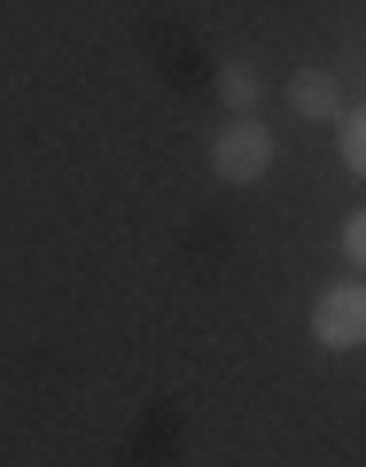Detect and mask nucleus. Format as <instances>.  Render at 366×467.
Here are the masks:
<instances>
[{
    "label": "nucleus",
    "mask_w": 366,
    "mask_h": 467,
    "mask_svg": "<svg viewBox=\"0 0 366 467\" xmlns=\"http://www.w3.org/2000/svg\"><path fill=\"white\" fill-rule=\"evenodd\" d=\"M312 343L319 350H359L366 343V281H335L312 304Z\"/></svg>",
    "instance_id": "nucleus-2"
},
{
    "label": "nucleus",
    "mask_w": 366,
    "mask_h": 467,
    "mask_svg": "<svg viewBox=\"0 0 366 467\" xmlns=\"http://www.w3.org/2000/svg\"><path fill=\"white\" fill-rule=\"evenodd\" d=\"M343 257L366 273V211H350V218H343Z\"/></svg>",
    "instance_id": "nucleus-6"
},
{
    "label": "nucleus",
    "mask_w": 366,
    "mask_h": 467,
    "mask_svg": "<svg viewBox=\"0 0 366 467\" xmlns=\"http://www.w3.org/2000/svg\"><path fill=\"white\" fill-rule=\"evenodd\" d=\"M211 171L234 187H250L273 171V125H257V117H226V133L211 140Z\"/></svg>",
    "instance_id": "nucleus-1"
},
{
    "label": "nucleus",
    "mask_w": 366,
    "mask_h": 467,
    "mask_svg": "<svg viewBox=\"0 0 366 467\" xmlns=\"http://www.w3.org/2000/svg\"><path fill=\"white\" fill-rule=\"evenodd\" d=\"M218 94H226L234 117H250V109H257V70H250V63H226V70H218Z\"/></svg>",
    "instance_id": "nucleus-4"
},
{
    "label": "nucleus",
    "mask_w": 366,
    "mask_h": 467,
    "mask_svg": "<svg viewBox=\"0 0 366 467\" xmlns=\"http://www.w3.org/2000/svg\"><path fill=\"white\" fill-rule=\"evenodd\" d=\"M335 140H343V171L366 180V109H343V133H335Z\"/></svg>",
    "instance_id": "nucleus-5"
},
{
    "label": "nucleus",
    "mask_w": 366,
    "mask_h": 467,
    "mask_svg": "<svg viewBox=\"0 0 366 467\" xmlns=\"http://www.w3.org/2000/svg\"><path fill=\"white\" fill-rule=\"evenodd\" d=\"M288 101H297L304 117H343V94H335L328 70H297V78H288Z\"/></svg>",
    "instance_id": "nucleus-3"
}]
</instances>
